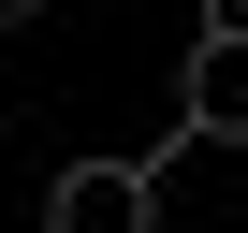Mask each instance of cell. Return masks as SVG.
<instances>
[{"label": "cell", "instance_id": "6da1fadb", "mask_svg": "<svg viewBox=\"0 0 248 233\" xmlns=\"http://www.w3.org/2000/svg\"><path fill=\"white\" fill-rule=\"evenodd\" d=\"M44 233H161V160H59Z\"/></svg>", "mask_w": 248, "mask_h": 233}, {"label": "cell", "instance_id": "7a4b0ae2", "mask_svg": "<svg viewBox=\"0 0 248 233\" xmlns=\"http://www.w3.org/2000/svg\"><path fill=\"white\" fill-rule=\"evenodd\" d=\"M175 146H248V29H204L175 73Z\"/></svg>", "mask_w": 248, "mask_h": 233}, {"label": "cell", "instance_id": "3957f363", "mask_svg": "<svg viewBox=\"0 0 248 233\" xmlns=\"http://www.w3.org/2000/svg\"><path fill=\"white\" fill-rule=\"evenodd\" d=\"M30 15H44V0H0V29H30Z\"/></svg>", "mask_w": 248, "mask_h": 233}]
</instances>
